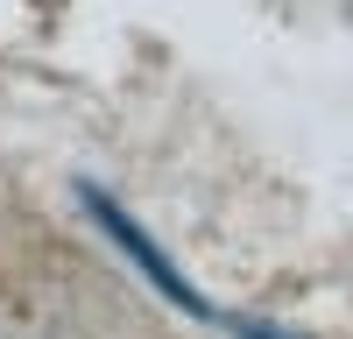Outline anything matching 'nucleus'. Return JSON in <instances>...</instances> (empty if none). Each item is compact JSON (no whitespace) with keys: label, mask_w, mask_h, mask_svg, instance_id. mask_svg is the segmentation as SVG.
<instances>
[{"label":"nucleus","mask_w":353,"mask_h":339,"mask_svg":"<svg viewBox=\"0 0 353 339\" xmlns=\"http://www.w3.org/2000/svg\"><path fill=\"white\" fill-rule=\"evenodd\" d=\"M78 205H85V219H92L99 234L113 240V254H121L128 269H141V282H149L156 297H170L176 311H184V318H212V325H226V311H219V304L205 297L184 269L170 262V254H163V240H156V234H149V226H141L134 212H121V205H113L99 184H78Z\"/></svg>","instance_id":"1"},{"label":"nucleus","mask_w":353,"mask_h":339,"mask_svg":"<svg viewBox=\"0 0 353 339\" xmlns=\"http://www.w3.org/2000/svg\"><path fill=\"white\" fill-rule=\"evenodd\" d=\"M226 332H233V339H304L297 325H276V318H241V311H226Z\"/></svg>","instance_id":"2"}]
</instances>
